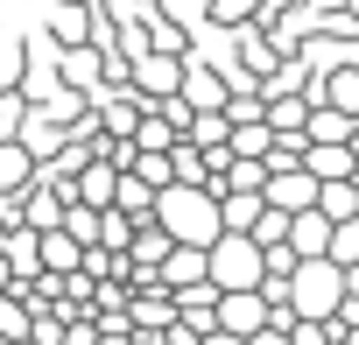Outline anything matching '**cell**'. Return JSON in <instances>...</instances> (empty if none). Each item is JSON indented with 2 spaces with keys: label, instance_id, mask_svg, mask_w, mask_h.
I'll use <instances>...</instances> for the list:
<instances>
[{
  "label": "cell",
  "instance_id": "cell-1",
  "mask_svg": "<svg viewBox=\"0 0 359 345\" xmlns=\"http://www.w3.org/2000/svg\"><path fill=\"white\" fill-rule=\"evenodd\" d=\"M155 219L169 240H184V247H212L226 226H219V198L205 184H162L155 191Z\"/></svg>",
  "mask_w": 359,
  "mask_h": 345
},
{
  "label": "cell",
  "instance_id": "cell-2",
  "mask_svg": "<svg viewBox=\"0 0 359 345\" xmlns=\"http://www.w3.org/2000/svg\"><path fill=\"white\" fill-rule=\"evenodd\" d=\"M205 275H212L219 289H254V282H261V247H254V233H219V240L205 247Z\"/></svg>",
  "mask_w": 359,
  "mask_h": 345
},
{
  "label": "cell",
  "instance_id": "cell-3",
  "mask_svg": "<svg viewBox=\"0 0 359 345\" xmlns=\"http://www.w3.org/2000/svg\"><path fill=\"white\" fill-rule=\"evenodd\" d=\"M212 324H226V331H261L268 324V296L261 289H219V310H212Z\"/></svg>",
  "mask_w": 359,
  "mask_h": 345
},
{
  "label": "cell",
  "instance_id": "cell-4",
  "mask_svg": "<svg viewBox=\"0 0 359 345\" xmlns=\"http://www.w3.org/2000/svg\"><path fill=\"white\" fill-rule=\"evenodd\" d=\"M78 254H85V247H78L64 226H43V233H36V268H50V275H71V268H78Z\"/></svg>",
  "mask_w": 359,
  "mask_h": 345
},
{
  "label": "cell",
  "instance_id": "cell-5",
  "mask_svg": "<svg viewBox=\"0 0 359 345\" xmlns=\"http://www.w3.org/2000/svg\"><path fill=\"white\" fill-rule=\"evenodd\" d=\"M303 169L310 177H352V148L345 141H303Z\"/></svg>",
  "mask_w": 359,
  "mask_h": 345
},
{
  "label": "cell",
  "instance_id": "cell-6",
  "mask_svg": "<svg viewBox=\"0 0 359 345\" xmlns=\"http://www.w3.org/2000/svg\"><path fill=\"white\" fill-rule=\"evenodd\" d=\"M29 177H36V155H29L22 141H0V198H15Z\"/></svg>",
  "mask_w": 359,
  "mask_h": 345
},
{
  "label": "cell",
  "instance_id": "cell-7",
  "mask_svg": "<svg viewBox=\"0 0 359 345\" xmlns=\"http://www.w3.org/2000/svg\"><path fill=\"white\" fill-rule=\"evenodd\" d=\"M57 219H64V205L29 177V184H22V219H15V226H36V233H43V226H57Z\"/></svg>",
  "mask_w": 359,
  "mask_h": 345
},
{
  "label": "cell",
  "instance_id": "cell-8",
  "mask_svg": "<svg viewBox=\"0 0 359 345\" xmlns=\"http://www.w3.org/2000/svg\"><path fill=\"white\" fill-rule=\"evenodd\" d=\"M71 198H78V205H113V162L78 169V177H71Z\"/></svg>",
  "mask_w": 359,
  "mask_h": 345
},
{
  "label": "cell",
  "instance_id": "cell-9",
  "mask_svg": "<svg viewBox=\"0 0 359 345\" xmlns=\"http://www.w3.org/2000/svg\"><path fill=\"white\" fill-rule=\"evenodd\" d=\"M113 205H120L127 219H141V212L155 205V184H141L134 169H113Z\"/></svg>",
  "mask_w": 359,
  "mask_h": 345
},
{
  "label": "cell",
  "instance_id": "cell-10",
  "mask_svg": "<svg viewBox=\"0 0 359 345\" xmlns=\"http://www.w3.org/2000/svg\"><path fill=\"white\" fill-rule=\"evenodd\" d=\"M254 212H261V191H219V226L226 233H247Z\"/></svg>",
  "mask_w": 359,
  "mask_h": 345
},
{
  "label": "cell",
  "instance_id": "cell-11",
  "mask_svg": "<svg viewBox=\"0 0 359 345\" xmlns=\"http://www.w3.org/2000/svg\"><path fill=\"white\" fill-rule=\"evenodd\" d=\"M345 134H352V120L338 106H310L303 113V141H345Z\"/></svg>",
  "mask_w": 359,
  "mask_h": 345
},
{
  "label": "cell",
  "instance_id": "cell-12",
  "mask_svg": "<svg viewBox=\"0 0 359 345\" xmlns=\"http://www.w3.org/2000/svg\"><path fill=\"white\" fill-rule=\"evenodd\" d=\"M127 134H134V148H169V141H176V120H169V113H134Z\"/></svg>",
  "mask_w": 359,
  "mask_h": 345
},
{
  "label": "cell",
  "instance_id": "cell-13",
  "mask_svg": "<svg viewBox=\"0 0 359 345\" xmlns=\"http://www.w3.org/2000/svg\"><path fill=\"white\" fill-rule=\"evenodd\" d=\"M324 254L345 268V261H359V212L352 219H331V233H324Z\"/></svg>",
  "mask_w": 359,
  "mask_h": 345
},
{
  "label": "cell",
  "instance_id": "cell-14",
  "mask_svg": "<svg viewBox=\"0 0 359 345\" xmlns=\"http://www.w3.org/2000/svg\"><path fill=\"white\" fill-rule=\"evenodd\" d=\"M57 226H64V233H71V240H78V247H92V240H99V205H78V198H71V205H64V219H57Z\"/></svg>",
  "mask_w": 359,
  "mask_h": 345
},
{
  "label": "cell",
  "instance_id": "cell-15",
  "mask_svg": "<svg viewBox=\"0 0 359 345\" xmlns=\"http://www.w3.org/2000/svg\"><path fill=\"white\" fill-rule=\"evenodd\" d=\"M184 127H191V141H198V148H219V141H226V134H233V120H226V113H219V106H212V113H191V120H184Z\"/></svg>",
  "mask_w": 359,
  "mask_h": 345
},
{
  "label": "cell",
  "instance_id": "cell-16",
  "mask_svg": "<svg viewBox=\"0 0 359 345\" xmlns=\"http://www.w3.org/2000/svg\"><path fill=\"white\" fill-rule=\"evenodd\" d=\"M303 113H310L303 99H275V106H261V120H268L275 134H303Z\"/></svg>",
  "mask_w": 359,
  "mask_h": 345
},
{
  "label": "cell",
  "instance_id": "cell-17",
  "mask_svg": "<svg viewBox=\"0 0 359 345\" xmlns=\"http://www.w3.org/2000/svg\"><path fill=\"white\" fill-rule=\"evenodd\" d=\"M0 254H8V268H15V275H36V226H29V233H15Z\"/></svg>",
  "mask_w": 359,
  "mask_h": 345
},
{
  "label": "cell",
  "instance_id": "cell-18",
  "mask_svg": "<svg viewBox=\"0 0 359 345\" xmlns=\"http://www.w3.org/2000/svg\"><path fill=\"white\" fill-rule=\"evenodd\" d=\"M176 78H184V71H176L169 57H148L141 64V85H155V92H176Z\"/></svg>",
  "mask_w": 359,
  "mask_h": 345
},
{
  "label": "cell",
  "instance_id": "cell-19",
  "mask_svg": "<svg viewBox=\"0 0 359 345\" xmlns=\"http://www.w3.org/2000/svg\"><path fill=\"white\" fill-rule=\"evenodd\" d=\"M331 106H338V113H359V71L331 78Z\"/></svg>",
  "mask_w": 359,
  "mask_h": 345
},
{
  "label": "cell",
  "instance_id": "cell-20",
  "mask_svg": "<svg viewBox=\"0 0 359 345\" xmlns=\"http://www.w3.org/2000/svg\"><path fill=\"white\" fill-rule=\"evenodd\" d=\"M22 113H29L22 99H8V92H0V141H15V134H22Z\"/></svg>",
  "mask_w": 359,
  "mask_h": 345
},
{
  "label": "cell",
  "instance_id": "cell-21",
  "mask_svg": "<svg viewBox=\"0 0 359 345\" xmlns=\"http://www.w3.org/2000/svg\"><path fill=\"white\" fill-rule=\"evenodd\" d=\"M191 345H240V331H226V324H205Z\"/></svg>",
  "mask_w": 359,
  "mask_h": 345
},
{
  "label": "cell",
  "instance_id": "cell-22",
  "mask_svg": "<svg viewBox=\"0 0 359 345\" xmlns=\"http://www.w3.org/2000/svg\"><path fill=\"white\" fill-rule=\"evenodd\" d=\"M345 296H359V261H345Z\"/></svg>",
  "mask_w": 359,
  "mask_h": 345
},
{
  "label": "cell",
  "instance_id": "cell-23",
  "mask_svg": "<svg viewBox=\"0 0 359 345\" xmlns=\"http://www.w3.org/2000/svg\"><path fill=\"white\" fill-rule=\"evenodd\" d=\"M0 289H15V268H8V254H0Z\"/></svg>",
  "mask_w": 359,
  "mask_h": 345
}]
</instances>
